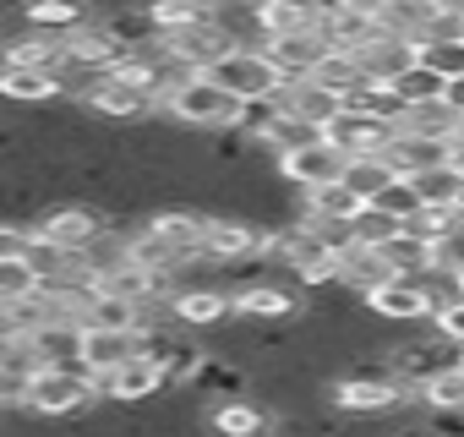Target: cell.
Returning <instances> with one entry per match:
<instances>
[{
    "label": "cell",
    "instance_id": "cell-24",
    "mask_svg": "<svg viewBox=\"0 0 464 437\" xmlns=\"http://www.w3.org/2000/svg\"><path fill=\"white\" fill-rule=\"evenodd\" d=\"M312 83H317L323 93H334L339 104H344V99H350L355 88H366V77H361V61H355V55H339V50H328V55L317 61Z\"/></svg>",
    "mask_w": 464,
    "mask_h": 437
},
{
    "label": "cell",
    "instance_id": "cell-32",
    "mask_svg": "<svg viewBox=\"0 0 464 437\" xmlns=\"http://www.w3.org/2000/svg\"><path fill=\"white\" fill-rule=\"evenodd\" d=\"M431 334H437L453 355H464V296H453L448 306L431 312Z\"/></svg>",
    "mask_w": 464,
    "mask_h": 437
},
{
    "label": "cell",
    "instance_id": "cell-23",
    "mask_svg": "<svg viewBox=\"0 0 464 437\" xmlns=\"http://www.w3.org/2000/svg\"><path fill=\"white\" fill-rule=\"evenodd\" d=\"M148 23H153L159 39H169V34L213 23V6H208V0H164V6H148Z\"/></svg>",
    "mask_w": 464,
    "mask_h": 437
},
{
    "label": "cell",
    "instance_id": "cell-22",
    "mask_svg": "<svg viewBox=\"0 0 464 437\" xmlns=\"http://www.w3.org/2000/svg\"><path fill=\"white\" fill-rule=\"evenodd\" d=\"M241 388H246V366L218 361V355H202V366H197V377H191V393H197V399H208V393L241 399Z\"/></svg>",
    "mask_w": 464,
    "mask_h": 437
},
{
    "label": "cell",
    "instance_id": "cell-6",
    "mask_svg": "<svg viewBox=\"0 0 464 437\" xmlns=\"http://www.w3.org/2000/svg\"><path fill=\"white\" fill-rule=\"evenodd\" d=\"M393 137V121H382V115H366V110H339L328 126H323V142L350 164V159H372V153H382V142Z\"/></svg>",
    "mask_w": 464,
    "mask_h": 437
},
{
    "label": "cell",
    "instance_id": "cell-13",
    "mask_svg": "<svg viewBox=\"0 0 464 437\" xmlns=\"http://www.w3.org/2000/svg\"><path fill=\"white\" fill-rule=\"evenodd\" d=\"M137 355V334H99V328H82V339H77V372L82 377H93V383H104L121 361H131Z\"/></svg>",
    "mask_w": 464,
    "mask_h": 437
},
{
    "label": "cell",
    "instance_id": "cell-26",
    "mask_svg": "<svg viewBox=\"0 0 464 437\" xmlns=\"http://www.w3.org/2000/svg\"><path fill=\"white\" fill-rule=\"evenodd\" d=\"M23 23H28L34 34H55V39H66V34H77V28L88 23V12L72 6V0H44V6H28V12H23Z\"/></svg>",
    "mask_w": 464,
    "mask_h": 437
},
{
    "label": "cell",
    "instance_id": "cell-18",
    "mask_svg": "<svg viewBox=\"0 0 464 437\" xmlns=\"http://www.w3.org/2000/svg\"><path fill=\"white\" fill-rule=\"evenodd\" d=\"M0 99L39 110V104L66 99V83H61V72H0Z\"/></svg>",
    "mask_w": 464,
    "mask_h": 437
},
{
    "label": "cell",
    "instance_id": "cell-37",
    "mask_svg": "<svg viewBox=\"0 0 464 437\" xmlns=\"http://www.w3.org/2000/svg\"><path fill=\"white\" fill-rule=\"evenodd\" d=\"M459 39H464V6H459Z\"/></svg>",
    "mask_w": 464,
    "mask_h": 437
},
{
    "label": "cell",
    "instance_id": "cell-21",
    "mask_svg": "<svg viewBox=\"0 0 464 437\" xmlns=\"http://www.w3.org/2000/svg\"><path fill=\"white\" fill-rule=\"evenodd\" d=\"M415 399H420L426 415H464V372H459V361L442 366L437 377H426L415 388Z\"/></svg>",
    "mask_w": 464,
    "mask_h": 437
},
{
    "label": "cell",
    "instance_id": "cell-9",
    "mask_svg": "<svg viewBox=\"0 0 464 437\" xmlns=\"http://www.w3.org/2000/svg\"><path fill=\"white\" fill-rule=\"evenodd\" d=\"M274 175H279L290 191H317V186H328V180L344 175V159L317 137V142H306V148H295V153H279V159H274Z\"/></svg>",
    "mask_w": 464,
    "mask_h": 437
},
{
    "label": "cell",
    "instance_id": "cell-19",
    "mask_svg": "<svg viewBox=\"0 0 464 437\" xmlns=\"http://www.w3.org/2000/svg\"><path fill=\"white\" fill-rule=\"evenodd\" d=\"M410 191H415V202L420 208H431V213H459L464 208V175L459 170H426V175H410Z\"/></svg>",
    "mask_w": 464,
    "mask_h": 437
},
{
    "label": "cell",
    "instance_id": "cell-30",
    "mask_svg": "<svg viewBox=\"0 0 464 437\" xmlns=\"http://www.w3.org/2000/svg\"><path fill=\"white\" fill-rule=\"evenodd\" d=\"M366 208H377L382 218H393V225H410V218L420 213V202H415V191H410V180H388Z\"/></svg>",
    "mask_w": 464,
    "mask_h": 437
},
{
    "label": "cell",
    "instance_id": "cell-14",
    "mask_svg": "<svg viewBox=\"0 0 464 437\" xmlns=\"http://www.w3.org/2000/svg\"><path fill=\"white\" fill-rule=\"evenodd\" d=\"M263 50V61L279 72V83H306L312 72H317V61L328 55V44L317 39V34H301V39H268V44H257Z\"/></svg>",
    "mask_w": 464,
    "mask_h": 437
},
{
    "label": "cell",
    "instance_id": "cell-28",
    "mask_svg": "<svg viewBox=\"0 0 464 437\" xmlns=\"http://www.w3.org/2000/svg\"><path fill=\"white\" fill-rule=\"evenodd\" d=\"M388 93H393V104H399V115H404V110H420V104H437V99H442V83H437L431 72H420V66H410V72H404V77H399V83H393Z\"/></svg>",
    "mask_w": 464,
    "mask_h": 437
},
{
    "label": "cell",
    "instance_id": "cell-39",
    "mask_svg": "<svg viewBox=\"0 0 464 437\" xmlns=\"http://www.w3.org/2000/svg\"><path fill=\"white\" fill-rule=\"evenodd\" d=\"M459 372H464V355H459Z\"/></svg>",
    "mask_w": 464,
    "mask_h": 437
},
{
    "label": "cell",
    "instance_id": "cell-27",
    "mask_svg": "<svg viewBox=\"0 0 464 437\" xmlns=\"http://www.w3.org/2000/svg\"><path fill=\"white\" fill-rule=\"evenodd\" d=\"M388 180H393V170H388L377 153H372V159H350V164H344V175H339V186H344V191H350L361 208H366V202H372V197H377Z\"/></svg>",
    "mask_w": 464,
    "mask_h": 437
},
{
    "label": "cell",
    "instance_id": "cell-34",
    "mask_svg": "<svg viewBox=\"0 0 464 437\" xmlns=\"http://www.w3.org/2000/svg\"><path fill=\"white\" fill-rule=\"evenodd\" d=\"M448 230H453V213H431V208H420L410 225H404V236H415V241H426V247H437Z\"/></svg>",
    "mask_w": 464,
    "mask_h": 437
},
{
    "label": "cell",
    "instance_id": "cell-17",
    "mask_svg": "<svg viewBox=\"0 0 464 437\" xmlns=\"http://www.w3.org/2000/svg\"><path fill=\"white\" fill-rule=\"evenodd\" d=\"M355 61H361V77H366V83L393 88V83L415 66V44H404V39H382V34H377V39H372Z\"/></svg>",
    "mask_w": 464,
    "mask_h": 437
},
{
    "label": "cell",
    "instance_id": "cell-33",
    "mask_svg": "<svg viewBox=\"0 0 464 437\" xmlns=\"http://www.w3.org/2000/svg\"><path fill=\"white\" fill-rule=\"evenodd\" d=\"M28 296H39L34 274H28L23 263H0V306H12V301H28Z\"/></svg>",
    "mask_w": 464,
    "mask_h": 437
},
{
    "label": "cell",
    "instance_id": "cell-11",
    "mask_svg": "<svg viewBox=\"0 0 464 437\" xmlns=\"http://www.w3.org/2000/svg\"><path fill=\"white\" fill-rule=\"evenodd\" d=\"M77 339H82V328L72 317H50L17 345V355L28 366H77Z\"/></svg>",
    "mask_w": 464,
    "mask_h": 437
},
{
    "label": "cell",
    "instance_id": "cell-3",
    "mask_svg": "<svg viewBox=\"0 0 464 437\" xmlns=\"http://www.w3.org/2000/svg\"><path fill=\"white\" fill-rule=\"evenodd\" d=\"M39 241H50L55 252H66V257H82L104 230H110V218L93 208V202H50L34 225H28Z\"/></svg>",
    "mask_w": 464,
    "mask_h": 437
},
{
    "label": "cell",
    "instance_id": "cell-2",
    "mask_svg": "<svg viewBox=\"0 0 464 437\" xmlns=\"http://www.w3.org/2000/svg\"><path fill=\"white\" fill-rule=\"evenodd\" d=\"M159 115L164 121H175L180 131H236V121H241V104L229 99L224 88H213L208 77H180L164 99H159Z\"/></svg>",
    "mask_w": 464,
    "mask_h": 437
},
{
    "label": "cell",
    "instance_id": "cell-35",
    "mask_svg": "<svg viewBox=\"0 0 464 437\" xmlns=\"http://www.w3.org/2000/svg\"><path fill=\"white\" fill-rule=\"evenodd\" d=\"M28 225H23V218H17V225H12V218H0V263H23V252H28Z\"/></svg>",
    "mask_w": 464,
    "mask_h": 437
},
{
    "label": "cell",
    "instance_id": "cell-36",
    "mask_svg": "<svg viewBox=\"0 0 464 437\" xmlns=\"http://www.w3.org/2000/svg\"><path fill=\"white\" fill-rule=\"evenodd\" d=\"M442 110L464 126V77H459V83H442Z\"/></svg>",
    "mask_w": 464,
    "mask_h": 437
},
{
    "label": "cell",
    "instance_id": "cell-1",
    "mask_svg": "<svg viewBox=\"0 0 464 437\" xmlns=\"http://www.w3.org/2000/svg\"><path fill=\"white\" fill-rule=\"evenodd\" d=\"M93 404H99V388L77 366H34L28 383H23V404L17 410H28L39 421H77Z\"/></svg>",
    "mask_w": 464,
    "mask_h": 437
},
{
    "label": "cell",
    "instance_id": "cell-5",
    "mask_svg": "<svg viewBox=\"0 0 464 437\" xmlns=\"http://www.w3.org/2000/svg\"><path fill=\"white\" fill-rule=\"evenodd\" d=\"M229 317H241L252 328H285V323H301V296L274 279H252L229 290Z\"/></svg>",
    "mask_w": 464,
    "mask_h": 437
},
{
    "label": "cell",
    "instance_id": "cell-29",
    "mask_svg": "<svg viewBox=\"0 0 464 437\" xmlns=\"http://www.w3.org/2000/svg\"><path fill=\"white\" fill-rule=\"evenodd\" d=\"M426 279H448V285L464 279V225H459V218H453V230L431 247V274Z\"/></svg>",
    "mask_w": 464,
    "mask_h": 437
},
{
    "label": "cell",
    "instance_id": "cell-38",
    "mask_svg": "<svg viewBox=\"0 0 464 437\" xmlns=\"http://www.w3.org/2000/svg\"><path fill=\"white\" fill-rule=\"evenodd\" d=\"M453 290H459V296H464V279H459V285H453Z\"/></svg>",
    "mask_w": 464,
    "mask_h": 437
},
{
    "label": "cell",
    "instance_id": "cell-10",
    "mask_svg": "<svg viewBox=\"0 0 464 437\" xmlns=\"http://www.w3.org/2000/svg\"><path fill=\"white\" fill-rule=\"evenodd\" d=\"M169 323L175 328H218L229 323V290L224 285H175L169 296Z\"/></svg>",
    "mask_w": 464,
    "mask_h": 437
},
{
    "label": "cell",
    "instance_id": "cell-16",
    "mask_svg": "<svg viewBox=\"0 0 464 437\" xmlns=\"http://www.w3.org/2000/svg\"><path fill=\"white\" fill-rule=\"evenodd\" d=\"M274 104H279V115H290V121L312 126L317 137H323V126H328V121L339 115V99H334V93H323V88H317L312 77H306V83H285Z\"/></svg>",
    "mask_w": 464,
    "mask_h": 437
},
{
    "label": "cell",
    "instance_id": "cell-7",
    "mask_svg": "<svg viewBox=\"0 0 464 437\" xmlns=\"http://www.w3.org/2000/svg\"><path fill=\"white\" fill-rule=\"evenodd\" d=\"M361 306H366L372 323H393V328L431 323V290H426V279H388V285H377Z\"/></svg>",
    "mask_w": 464,
    "mask_h": 437
},
{
    "label": "cell",
    "instance_id": "cell-31",
    "mask_svg": "<svg viewBox=\"0 0 464 437\" xmlns=\"http://www.w3.org/2000/svg\"><path fill=\"white\" fill-rule=\"evenodd\" d=\"M28 372H34V366H28L17 350H6V355H0V415L23 404V383H28Z\"/></svg>",
    "mask_w": 464,
    "mask_h": 437
},
{
    "label": "cell",
    "instance_id": "cell-20",
    "mask_svg": "<svg viewBox=\"0 0 464 437\" xmlns=\"http://www.w3.org/2000/svg\"><path fill=\"white\" fill-rule=\"evenodd\" d=\"M388 279H393V274L382 268L377 252H361V247H344V252H339V279H334L339 290H350V296L366 301V296H372L377 285H388Z\"/></svg>",
    "mask_w": 464,
    "mask_h": 437
},
{
    "label": "cell",
    "instance_id": "cell-8",
    "mask_svg": "<svg viewBox=\"0 0 464 437\" xmlns=\"http://www.w3.org/2000/svg\"><path fill=\"white\" fill-rule=\"evenodd\" d=\"M99 388V404H115V410H137V404H153L159 393H164V377H159V366L148 361V355H131V361H121L104 383H93Z\"/></svg>",
    "mask_w": 464,
    "mask_h": 437
},
{
    "label": "cell",
    "instance_id": "cell-12",
    "mask_svg": "<svg viewBox=\"0 0 464 437\" xmlns=\"http://www.w3.org/2000/svg\"><path fill=\"white\" fill-rule=\"evenodd\" d=\"M208 432L213 437H268L274 432V410L257 404V399H218L208 404Z\"/></svg>",
    "mask_w": 464,
    "mask_h": 437
},
{
    "label": "cell",
    "instance_id": "cell-25",
    "mask_svg": "<svg viewBox=\"0 0 464 437\" xmlns=\"http://www.w3.org/2000/svg\"><path fill=\"white\" fill-rule=\"evenodd\" d=\"M415 66L431 72L437 83H459V77H464V39H431V44H415Z\"/></svg>",
    "mask_w": 464,
    "mask_h": 437
},
{
    "label": "cell",
    "instance_id": "cell-40",
    "mask_svg": "<svg viewBox=\"0 0 464 437\" xmlns=\"http://www.w3.org/2000/svg\"><path fill=\"white\" fill-rule=\"evenodd\" d=\"M0 355H6V345H0Z\"/></svg>",
    "mask_w": 464,
    "mask_h": 437
},
{
    "label": "cell",
    "instance_id": "cell-15",
    "mask_svg": "<svg viewBox=\"0 0 464 437\" xmlns=\"http://www.w3.org/2000/svg\"><path fill=\"white\" fill-rule=\"evenodd\" d=\"M252 23H257V44L301 39V34H317V6H301V0H263V6H252Z\"/></svg>",
    "mask_w": 464,
    "mask_h": 437
},
{
    "label": "cell",
    "instance_id": "cell-4",
    "mask_svg": "<svg viewBox=\"0 0 464 437\" xmlns=\"http://www.w3.org/2000/svg\"><path fill=\"white\" fill-rule=\"evenodd\" d=\"M213 88H224L236 104H268V99H279V72L263 61V50H229L213 72H202Z\"/></svg>",
    "mask_w": 464,
    "mask_h": 437
}]
</instances>
